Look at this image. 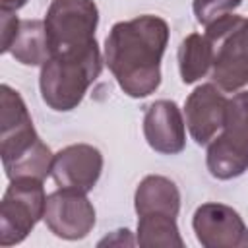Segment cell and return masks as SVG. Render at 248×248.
<instances>
[{
  "mask_svg": "<svg viewBox=\"0 0 248 248\" xmlns=\"http://www.w3.org/2000/svg\"><path fill=\"white\" fill-rule=\"evenodd\" d=\"M103 70L99 45L70 56H50L39 74V89L45 105L56 112L74 110Z\"/></svg>",
  "mask_w": 248,
  "mask_h": 248,
  "instance_id": "3957f363",
  "label": "cell"
},
{
  "mask_svg": "<svg viewBox=\"0 0 248 248\" xmlns=\"http://www.w3.org/2000/svg\"><path fill=\"white\" fill-rule=\"evenodd\" d=\"M19 17L16 16V12H0V25H2V46H0V52L6 54L10 52V46H12V41L14 37L17 35V29H19Z\"/></svg>",
  "mask_w": 248,
  "mask_h": 248,
  "instance_id": "ac0fdd59",
  "label": "cell"
},
{
  "mask_svg": "<svg viewBox=\"0 0 248 248\" xmlns=\"http://www.w3.org/2000/svg\"><path fill=\"white\" fill-rule=\"evenodd\" d=\"M192 229L203 248H248V227L231 205L219 202L198 205Z\"/></svg>",
  "mask_w": 248,
  "mask_h": 248,
  "instance_id": "9c48e42d",
  "label": "cell"
},
{
  "mask_svg": "<svg viewBox=\"0 0 248 248\" xmlns=\"http://www.w3.org/2000/svg\"><path fill=\"white\" fill-rule=\"evenodd\" d=\"M52 56H70L97 45L99 8L93 0H52L45 16Z\"/></svg>",
  "mask_w": 248,
  "mask_h": 248,
  "instance_id": "8992f818",
  "label": "cell"
},
{
  "mask_svg": "<svg viewBox=\"0 0 248 248\" xmlns=\"http://www.w3.org/2000/svg\"><path fill=\"white\" fill-rule=\"evenodd\" d=\"M143 136L147 145L161 155H176L186 147V122L178 105L159 99L145 108Z\"/></svg>",
  "mask_w": 248,
  "mask_h": 248,
  "instance_id": "7c38bea8",
  "label": "cell"
},
{
  "mask_svg": "<svg viewBox=\"0 0 248 248\" xmlns=\"http://www.w3.org/2000/svg\"><path fill=\"white\" fill-rule=\"evenodd\" d=\"M178 70L182 83L190 85L200 81L211 72L213 66V46L205 35L190 33L182 39L178 46Z\"/></svg>",
  "mask_w": 248,
  "mask_h": 248,
  "instance_id": "9a60e30c",
  "label": "cell"
},
{
  "mask_svg": "<svg viewBox=\"0 0 248 248\" xmlns=\"http://www.w3.org/2000/svg\"><path fill=\"white\" fill-rule=\"evenodd\" d=\"M169 45V23L159 16H138L112 25L105 39V64L120 89L143 99L161 85V60Z\"/></svg>",
  "mask_w": 248,
  "mask_h": 248,
  "instance_id": "6da1fadb",
  "label": "cell"
},
{
  "mask_svg": "<svg viewBox=\"0 0 248 248\" xmlns=\"http://www.w3.org/2000/svg\"><path fill=\"white\" fill-rule=\"evenodd\" d=\"M46 194L41 178L21 176L10 180L0 202V246L19 244L45 217Z\"/></svg>",
  "mask_w": 248,
  "mask_h": 248,
  "instance_id": "52a82bcc",
  "label": "cell"
},
{
  "mask_svg": "<svg viewBox=\"0 0 248 248\" xmlns=\"http://www.w3.org/2000/svg\"><path fill=\"white\" fill-rule=\"evenodd\" d=\"M136 244L141 248H182L184 240L180 236L176 217L163 213L138 215Z\"/></svg>",
  "mask_w": 248,
  "mask_h": 248,
  "instance_id": "2e32d148",
  "label": "cell"
},
{
  "mask_svg": "<svg viewBox=\"0 0 248 248\" xmlns=\"http://www.w3.org/2000/svg\"><path fill=\"white\" fill-rule=\"evenodd\" d=\"M25 4L27 0H0V12H17Z\"/></svg>",
  "mask_w": 248,
  "mask_h": 248,
  "instance_id": "d6986e66",
  "label": "cell"
},
{
  "mask_svg": "<svg viewBox=\"0 0 248 248\" xmlns=\"http://www.w3.org/2000/svg\"><path fill=\"white\" fill-rule=\"evenodd\" d=\"M242 4V0H194L192 2V10L196 19L202 25H209L211 21L232 14L238 6Z\"/></svg>",
  "mask_w": 248,
  "mask_h": 248,
  "instance_id": "e0dca14e",
  "label": "cell"
},
{
  "mask_svg": "<svg viewBox=\"0 0 248 248\" xmlns=\"http://www.w3.org/2000/svg\"><path fill=\"white\" fill-rule=\"evenodd\" d=\"M0 155L10 180L52 172L54 153L37 134L23 97L8 83L0 85Z\"/></svg>",
  "mask_w": 248,
  "mask_h": 248,
  "instance_id": "7a4b0ae2",
  "label": "cell"
},
{
  "mask_svg": "<svg viewBox=\"0 0 248 248\" xmlns=\"http://www.w3.org/2000/svg\"><path fill=\"white\" fill-rule=\"evenodd\" d=\"M225 91H221L213 81L198 85L184 103V122L198 145H207L217 132L223 128L227 114Z\"/></svg>",
  "mask_w": 248,
  "mask_h": 248,
  "instance_id": "30bf717a",
  "label": "cell"
},
{
  "mask_svg": "<svg viewBox=\"0 0 248 248\" xmlns=\"http://www.w3.org/2000/svg\"><path fill=\"white\" fill-rule=\"evenodd\" d=\"M134 207L138 215L163 213L176 217L180 211V192L178 186L161 174H147L136 188Z\"/></svg>",
  "mask_w": 248,
  "mask_h": 248,
  "instance_id": "4fadbf2b",
  "label": "cell"
},
{
  "mask_svg": "<svg viewBox=\"0 0 248 248\" xmlns=\"http://www.w3.org/2000/svg\"><path fill=\"white\" fill-rule=\"evenodd\" d=\"M45 223L48 231L64 240H81L95 227V207L85 192L58 188L46 196Z\"/></svg>",
  "mask_w": 248,
  "mask_h": 248,
  "instance_id": "ba28073f",
  "label": "cell"
},
{
  "mask_svg": "<svg viewBox=\"0 0 248 248\" xmlns=\"http://www.w3.org/2000/svg\"><path fill=\"white\" fill-rule=\"evenodd\" d=\"M205 165L217 180H232L248 170V91L229 99L221 134L207 143Z\"/></svg>",
  "mask_w": 248,
  "mask_h": 248,
  "instance_id": "5b68a950",
  "label": "cell"
},
{
  "mask_svg": "<svg viewBox=\"0 0 248 248\" xmlns=\"http://www.w3.org/2000/svg\"><path fill=\"white\" fill-rule=\"evenodd\" d=\"M10 54L23 66H43L52 56L45 21L21 19L17 35L12 41Z\"/></svg>",
  "mask_w": 248,
  "mask_h": 248,
  "instance_id": "5bb4252c",
  "label": "cell"
},
{
  "mask_svg": "<svg viewBox=\"0 0 248 248\" xmlns=\"http://www.w3.org/2000/svg\"><path fill=\"white\" fill-rule=\"evenodd\" d=\"M103 172V155L89 143H72L54 153L52 178L58 188L91 192Z\"/></svg>",
  "mask_w": 248,
  "mask_h": 248,
  "instance_id": "8fae6325",
  "label": "cell"
},
{
  "mask_svg": "<svg viewBox=\"0 0 248 248\" xmlns=\"http://www.w3.org/2000/svg\"><path fill=\"white\" fill-rule=\"evenodd\" d=\"M213 46L211 81L225 93H236L248 85V17L227 14L203 33Z\"/></svg>",
  "mask_w": 248,
  "mask_h": 248,
  "instance_id": "277c9868",
  "label": "cell"
}]
</instances>
